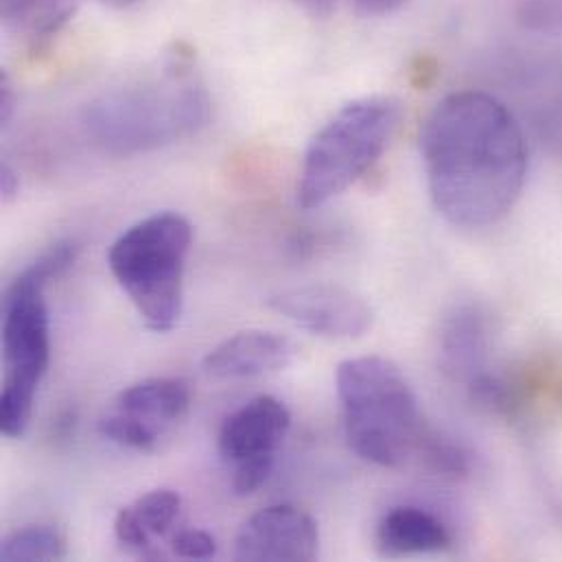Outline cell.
Returning <instances> with one entry per match:
<instances>
[{"instance_id":"7","label":"cell","mask_w":562,"mask_h":562,"mask_svg":"<svg viewBox=\"0 0 562 562\" xmlns=\"http://www.w3.org/2000/svg\"><path fill=\"white\" fill-rule=\"evenodd\" d=\"M289 429L286 405L270 394L250 398L222 423L217 447L239 497L257 493L270 480Z\"/></svg>"},{"instance_id":"17","label":"cell","mask_w":562,"mask_h":562,"mask_svg":"<svg viewBox=\"0 0 562 562\" xmlns=\"http://www.w3.org/2000/svg\"><path fill=\"white\" fill-rule=\"evenodd\" d=\"M171 552L180 559L211 561L217 557V541L213 535L200 528H182L171 537Z\"/></svg>"},{"instance_id":"13","label":"cell","mask_w":562,"mask_h":562,"mask_svg":"<svg viewBox=\"0 0 562 562\" xmlns=\"http://www.w3.org/2000/svg\"><path fill=\"white\" fill-rule=\"evenodd\" d=\"M442 370L464 383L486 372L491 328L486 315L473 304H456L440 322L438 333Z\"/></svg>"},{"instance_id":"19","label":"cell","mask_w":562,"mask_h":562,"mask_svg":"<svg viewBox=\"0 0 562 562\" xmlns=\"http://www.w3.org/2000/svg\"><path fill=\"white\" fill-rule=\"evenodd\" d=\"M13 108H15V94H13V88L9 83V77L2 75L0 77V121H2V125L9 123V119L13 114Z\"/></svg>"},{"instance_id":"21","label":"cell","mask_w":562,"mask_h":562,"mask_svg":"<svg viewBox=\"0 0 562 562\" xmlns=\"http://www.w3.org/2000/svg\"><path fill=\"white\" fill-rule=\"evenodd\" d=\"M306 11L315 13V15H328L339 0H297Z\"/></svg>"},{"instance_id":"14","label":"cell","mask_w":562,"mask_h":562,"mask_svg":"<svg viewBox=\"0 0 562 562\" xmlns=\"http://www.w3.org/2000/svg\"><path fill=\"white\" fill-rule=\"evenodd\" d=\"M376 550L387 559L440 554L451 548L453 537L445 521L418 506H396L376 526Z\"/></svg>"},{"instance_id":"3","label":"cell","mask_w":562,"mask_h":562,"mask_svg":"<svg viewBox=\"0 0 562 562\" xmlns=\"http://www.w3.org/2000/svg\"><path fill=\"white\" fill-rule=\"evenodd\" d=\"M337 396L348 447L366 462L403 469L420 456L429 429L403 370L376 355L337 366Z\"/></svg>"},{"instance_id":"10","label":"cell","mask_w":562,"mask_h":562,"mask_svg":"<svg viewBox=\"0 0 562 562\" xmlns=\"http://www.w3.org/2000/svg\"><path fill=\"white\" fill-rule=\"evenodd\" d=\"M319 554L315 519L295 506H270L255 513L235 539L237 561H313Z\"/></svg>"},{"instance_id":"8","label":"cell","mask_w":562,"mask_h":562,"mask_svg":"<svg viewBox=\"0 0 562 562\" xmlns=\"http://www.w3.org/2000/svg\"><path fill=\"white\" fill-rule=\"evenodd\" d=\"M191 383L182 376H154L119 392L101 412L99 431L105 440L132 449L154 451L158 442L187 416Z\"/></svg>"},{"instance_id":"4","label":"cell","mask_w":562,"mask_h":562,"mask_svg":"<svg viewBox=\"0 0 562 562\" xmlns=\"http://www.w3.org/2000/svg\"><path fill=\"white\" fill-rule=\"evenodd\" d=\"M193 226L180 213H156L127 228L108 252V268L147 328L169 333L184 308Z\"/></svg>"},{"instance_id":"16","label":"cell","mask_w":562,"mask_h":562,"mask_svg":"<svg viewBox=\"0 0 562 562\" xmlns=\"http://www.w3.org/2000/svg\"><path fill=\"white\" fill-rule=\"evenodd\" d=\"M66 537L55 526H26L11 532L0 548V559L15 561H61L66 559Z\"/></svg>"},{"instance_id":"15","label":"cell","mask_w":562,"mask_h":562,"mask_svg":"<svg viewBox=\"0 0 562 562\" xmlns=\"http://www.w3.org/2000/svg\"><path fill=\"white\" fill-rule=\"evenodd\" d=\"M79 0H2V18L26 46L37 53L72 18Z\"/></svg>"},{"instance_id":"1","label":"cell","mask_w":562,"mask_h":562,"mask_svg":"<svg viewBox=\"0 0 562 562\" xmlns=\"http://www.w3.org/2000/svg\"><path fill=\"white\" fill-rule=\"evenodd\" d=\"M429 195L458 228L502 222L521 198L528 147L515 114L495 97L464 90L442 99L420 132Z\"/></svg>"},{"instance_id":"6","label":"cell","mask_w":562,"mask_h":562,"mask_svg":"<svg viewBox=\"0 0 562 562\" xmlns=\"http://www.w3.org/2000/svg\"><path fill=\"white\" fill-rule=\"evenodd\" d=\"M46 286L20 272L2 295L0 429L22 438L31 425L35 394L50 361V319Z\"/></svg>"},{"instance_id":"12","label":"cell","mask_w":562,"mask_h":562,"mask_svg":"<svg viewBox=\"0 0 562 562\" xmlns=\"http://www.w3.org/2000/svg\"><path fill=\"white\" fill-rule=\"evenodd\" d=\"M180 513L182 497L176 491H151L119 510L114 519V537L127 552L140 559H167L158 546V539H165L176 528Z\"/></svg>"},{"instance_id":"11","label":"cell","mask_w":562,"mask_h":562,"mask_svg":"<svg viewBox=\"0 0 562 562\" xmlns=\"http://www.w3.org/2000/svg\"><path fill=\"white\" fill-rule=\"evenodd\" d=\"M293 355V341L281 333L241 330L204 357V372L213 379H255L286 368Z\"/></svg>"},{"instance_id":"18","label":"cell","mask_w":562,"mask_h":562,"mask_svg":"<svg viewBox=\"0 0 562 562\" xmlns=\"http://www.w3.org/2000/svg\"><path fill=\"white\" fill-rule=\"evenodd\" d=\"M407 0H355V9L363 18H379L401 9Z\"/></svg>"},{"instance_id":"9","label":"cell","mask_w":562,"mask_h":562,"mask_svg":"<svg viewBox=\"0 0 562 562\" xmlns=\"http://www.w3.org/2000/svg\"><path fill=\"white\" fill-rule=\"evenodd\" d=\"M270 306L295 326L330 339L363 337L374 324L372 306L339 284L293 286L277 293Z\"/></svg>"},{"instance_id":"5","label":"cell","mask_w":562,"mask_h":562,"mask_svg":"<svg viewBox=\"0 0 562 562\" xmlns=\"http://www.w3.org/2000/svg\"><path fill=\"white\" fill-rule=\"evenodd\" d=\"M398 121L401 103L392 97H366L344 105L306 147L297 204L306 211L319 209L352 187L383 156Z\"/></svg>"},{"instance_id":"2","label":"cell","mask_w":562,"mask_h":562,"mask_svg":"<svg viewBox=\"0 0 562 562\" xmlns=\"http://www.w3.org/2000/svg\"><path fill=\"white\" fill-rule=\"evenodd\" d=\"M211 119V99L193 59L180 48L156 70L110 88L88 103L83 127L114 156H138L195 136Z\"/></svg>"},{"instance_id":"22","label":"cell","mask_w":562,"mask_h":562,"mask_svg":"<svg viewBox=\"0 0 562 562\" xmlns=\"http://www.w3.org/2000/svg\"><path fill=\"white\" fill-rule=\"evenodd\" d=\"M103 4H108V7H116V9H125V7H132V4H136L138 0H101Z\"/></svg>"},{"instance_id":"20","label":"cell","mask_w":562,"mask_h":562,"mask_svg":"<svg viewBox=\"0 0 562 562\" xmlns=\"http://www.w3.org/2000/svg\"><path fill=\"white\" fill-rule=\"evenodd\" d=\"M20 191V178L15 176V171L9 165H2L0 169V195L2 202H11Z\"/></svg>"}]
</instances>
